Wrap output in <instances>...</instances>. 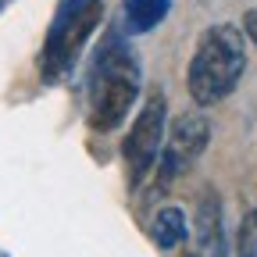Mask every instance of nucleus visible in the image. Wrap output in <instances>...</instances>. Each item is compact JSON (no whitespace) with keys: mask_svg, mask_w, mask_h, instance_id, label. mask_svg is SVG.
Returning <instances> with one entry per match:
<instances>
[{"mask_svg":"<svg viewBox=\"0 0 257 257\" xmlns=\"http://www.w3.org/2000/svg\"><path fill=\"white\" fill-rule=\"evenodd\" d=\"M172 0H125V18L133 32H150L154 25H161L168 18Z\"/></svg>","mask_w":257,"mask_h":257,"instance_id":"obj_8","label":"nucleus"},{"mask_svg":"<svg viewBox=\"0 0 257 257\" xmlns=\"http://www.w3.org/2000/svg\"><path fill=\"white\" fill-rule=\"evenodd\" d=\"M150 239L161 246V250H175L186 236H189V221H186V211L182 207H157V214L150 218L147 225Z\"/></svg>","mask_w":257,"mask_h":257,"instance_id":"obj_7","label":"nucleus"},{"mask_svg":"<svg viewBox=\"0 0 257 257\" xmlns=\"http://www.w3.org/2000/svg\"><path fill=\"white\" fill-rule=\"evenodd\" d=\"M165 125H168V96L161 89H150V96L143 100L133 128L121 143V157H125V175L128 186L140 189L150 175V168L161 157V143H165Z\"/></svg>","mask_w":257,"mask_h":257,"instance_id":"obj_4","label":"nucleus"},{"mask_svg":"<svg viewBox=\"0 0 257 257\" xmlns=\"http://www.w3.org/2000/svg\"><path fill=\"white\" fill-rule=\"evenodd\" d=\"M140 57L125 40H111L96 50V61L89 68V89H86V121L96 133L118 128L140 96Z\"/></svg>","mask_w":257,"mask_h":257,"instance_id":"obj_2","label":"nucleus"},{"mask_svg":"<svg viewBox=\"0 0 257 257\" xmlns=\"http://www.w3.org/2000/svg\"><path fill=\"white\" fill-rule=\"evenodd\" d=\"M246 72V36L232 22H214L200 32L186 68V89L197 107L221 104Z\"/></svg>","mask_w":257,"mask_h":257,"instance_id":"obj_1","label":"nucleus"},{"mask_svg":"<svg viewBox=\"0 0 257 257\" xmlns=\"http://www.w3.org/2000/svg\"><path fill=\"white\" fill-rule=\"evenodd\" d=\"M243 36L253 40V47H257V8H250V11L243 15Z\"/></svg>","mask_w":257,"mask_h":257,"instance_id":"obj_10","label":"nucleus"},{"mask_svg":"<svg viewBox=\"0 0 257 257\" xmlns=\"http://www.w3.org/2000/svg\"><path fill=\"white\" fill-rule=\"evenodd\" d=\"M100 0H57L54 22L47 29V43L40 54V75L43 82H61L75 64L82 43L89 40V32L100 25Z\"/></svg>","mask_w":257,"mask_h":257,"instance_id":"obj_3","label":"nucleus"},{"mask_svg":"<svg viewBox=\"0 0 257 257\" xmlns=\"http://www.w3.org/2000/svg\"><path fill=\"white\" fill-rule=\"evenodd\" d=\"M236 257H257V211H250L239 221V236H236Z\"/></svg>","mask_w":257,"mask_h":257,"instance_id":"obj_9","label":"nucleus"},{"mask_svg":"<svg viewBox=\"0 0 257 257\" xmlns=\"http://www.w3.org/2000/svg\"><path fill=\"white\" fill-rule=\"evenodd\" d=\"M189 257H229L221 197L214 189H204V197L197 204V218H193V253Z\"/></svg>","mask_w":257,"mask_h":257,"instance_id":"obj_6","label":"nucleus"},{"mask_svg":"<svg viewBox=\"0 0 257 257\" xmlns=\"http://www.w3.org/2000/svg\"><path fill=\"white\" fill-rule=\"evenodd\" d=\"M211 143V121L197 111H182L172 125H168V147H165V161H172L175 172H186Z\"/></svg>","mask_w":257,"mask_h":257,"instance_id":"obj_5","label":"nucleus"},{"mask_svg":"<svg viewBox=\"0 0 257 257\" xmlns=\"http://www.w3.org/2000/svg\"><path fill=\"white\" fill-rule=\"evenodd\" d=\"M4 4H8V0H0V8H4Z\"/></svg>","mask_w":257,"mask_h":257,"instance_id":"obj_11","label":"nucleus"}]
</instances>
